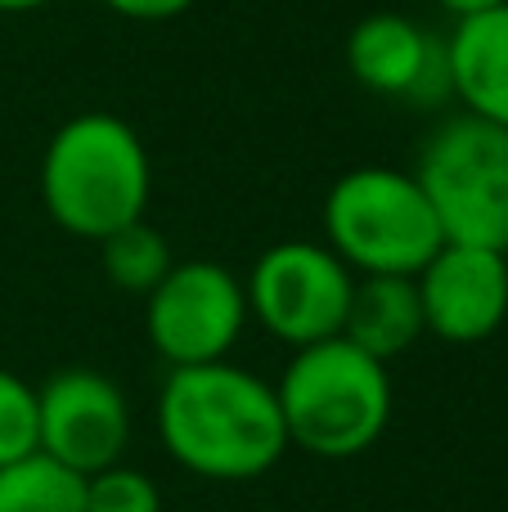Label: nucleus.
<instances>
[{
  "label": "nucleus",
  "mask_w": 508,
  "mask_h": 512,
  "mask_svg": "<svg viewBox=\"0 0 508 512\" xmlns=\"http://www.w3.org/2000/svg\"><path fill=\"white\" fill-rule=\"evenodd\" d=\"M324 239L351 274H414L441 252L446 234L414 171L356 167L324 198Z\"/></svg>",
  "instance_id": "obj_4"
},
{
  "label": "nucleus",
  "mask_w": 508,
  "mask_h": 512,
  "mask_svg": "<svg viewBox=\"0 0 508 512\" xmlns=\"http://www.w3.org/2000/svg\"><path fill=\"white\" fill-rule=\"evenodd\" d=\"M275 396L288 445L315 459H356L392 423V373L342 333L297 346Z\"/></svg>",
  "instance_id": "obj_3"
},
{
  "label": "nucleus",
  "mask_w": 508,
  "mask_h": 512,
  "mask_svg": "<svg viewBox=\"0 0 508 512\" xmlns=\"http://www.w3.org/2000/svg\"><path fill=\"white\" fill-rule=\"evenodd\" d=\"M248 292L216 261H176L167 279L144 297V328L149 342L171 369L180 364L230 360L234 342L248 324Z\"/></svg>",
  "instance_id": "obj_7"
},
{
  "label": "nucleus",
  "mask_w": 508,
  "mask_h": 512,
  "mask_svg": "<svg viewBox=\"0 0 508 512\" xmlns=\"http://www.w3.org/2000/svg\"><path fill=\"white\" fill-rule=\"evenodd\" d=\"M131 441V405L108 373L90 364L54 369L36 387V450L81 472H104L122 463Z\"/></svg>",
  "instance_id": "obj_8"
},
{
  "label": "nucleus",
  "mask_w": 508,
  "mask_h": 512,
  "mask_svg": "<svg viewBox=\"0 0 508 512\" xmlns=\"http://www.w3.org/2000/svg\"><path fill=\"white\" fill-rule=\"evenodd\" d=\"M50 0H0V14H32V9H45Z\"/></svg>",
  "instance_id": "obj_19"
},
{
  "label": "nucleus",
  "mask_w": 508,
  "mask_h": 512,
  "mask_svg": "<svg viewBox=\"0 0 508 512\" xmlns=\"http://www.w3.org/2000/svg\"><path fill=\"white\" fill-rule=\"evenodd\" d=\"M99 261H104L108 283H117L122 292H135V297H149V292L167 279L176 256H171L167 239H162L149 221H135L99 243Z\"/></svg>",
  "instance_id": "obj_14"
},
{
  "label": "nucleus",
  "mask_w": 508,
  "mask_h": 512,
  "mask_svg": "<svg viewBox=\"0 0 508 512\" xmlns=\"http://www.w3.org/2000/svg\"><path fill=\"white\" fill-rule=\"evenodd\" d=\"M347 68L369 95L405 99L414 108H437L455 99L446 36H432L405 14L360 18L347 36Z\"/></svg>",
  "instance_id": "obj_10"
},
{
  "label": "nucleus",
  "mask_w": 508,
  "mask_h": 512,
  "mask_svg": "<svg viewBox=\"0 0 508 512\" xmlns=\"http://www.w3.org/2000/svg\"><path fill=\"white\" fill-rule=\"evenodd\" d=\"M450 90L464 113L508 126V5L455 18L446 36Z\"/></svg>",
  "instance_id": "obj_11"
},
{
  "label": "nucleus",
  "mask_w": 508,
  "mask_h": 512,
  "mask_svg": "<svg viewBox=\"0 0 508 512\" xmlns=\"http://www.w3.org/2000/svg\"><path fill=\"white\" fill-rule=\"evenodd\" d=\"M446 14L455 18H468V14H482V9H495V5H508V0H437Z\"/></svg>",
  "instance_id": "obj_18"
},
{
  "label": "nucleus",
  "mask_w": 508,
  "mask_h": 512,
  "mask_svg": "<svg viewBox=\"0 0 508 512\" xmlns=\"http://www.w3.org/2000/svg\"><path fill=\"white\" fill-rule=\"evenodd\" d=\"M0 512H86V477L36 450L0 468Z\"/></svg>",
  "instance_id": "obj_13"
},
{
  "label": "nucleus",
  "mask_w": 508,
  "mask_h": 512,
  "mask_svg": "<svg viewBox=\"0 0 508 512\" xmlns=\"http://www.w3.org/2000/svg\"><path fill=\"white\" fill-rule=\"evenodd\" d=\"M351 288H356L351 265L329 243L315 239H284L266 248L243 283L248 315L293 351L342 333Z\"/></svg>",
  "instance_id": "obj_6"
},
{
  "label": "nucleus",
  "mask_w": 508,
  "mask_h": 512,
  "mask_svg": "<svg viewBox=\"0 0 508 512\" xmlns=\"http://www.w3.org/2000/svg\"><path fill=\"white\" fill-rule=\"evenodd\" d=\"M158 436L171 459L203 481H257L288 450L275 387L230 360L167 373L158 391Z\"/></svg>",
  "instance_id": "obj_1"
},
{
  "label": "nucleus",
  "mask_w": 508,
  "mask_h": 512,
  "mask_svg": "<svg viewBox=\"0 0 508 512\" xmlns=\"http://www.w3.org/2000/svg\"><path fill=\"white\" fill-rule=\"evenodd\" d=\"M423 333H428V324H423V301L414 279H405V274H356L347 324H342L347 342H356L374 360L392 364Z\"/></svg>",
  "instance_id": "obj_12"
},
{
  "label": "nucleus",
  "mask_w": 508,
  "mask_h": 512,
  "mask_svg": "<svg viewBox=\"0 0 508 512\" xmlns=\"http://www.w3.org/2000/svg\"><path fill=\"white\" fill-rule=\"evenodd\" d=\"M423 324L450 346H477L508 319V256L473 243H441L414 274Z\"/></svg>",
  "instance_id": "obj_9"
},
{
  "label": "nucleus",
  "mask_w": 508,
  "mask_h": 512,
  "mask_svg": "<svg viewBox=\"0 0 508 512\" xmlns=\"http://www.w3.org/2000/svg\"><path fill=\"white\" fill-rule=\"evenodd\" d=\"M113 14L135 18V23H167V18H180L194 0H104Z\"/></svg>",
  "instance_id": "obj_17"
},
{
  "label": "nucleus",
  "mask_w": 508,
  "mask_h": 512,
  "mask_svg": "<svg viewBox=\"0 0 508 512\" xmlns=\"http://www.w3.org/2000/svg\"><path fill=\"white\" fill-rule=\"evenodd\" d=\"M153 194L149 149L131 122L113 113H77L41 153V203L63 234L104 243L144 221Z\"/></svg>",
  "instance_id": "obj_2"
},
{
  "label": "nucleus",
  "mask_w": 508,
  "mask_h": 512,
  "mask_svg": "<svg viewBox=\"0 0 508 512\" xmlns=\"http://www.w3.org/2000/svg\"><path fill=\"white\" fill-rule=\"evenodd\" d=\"M36 454V387L0 369V468Z\"/></svg>",
  "instance_id": "obj_16"
},
{
  "label": "nucleus",
  "mask_w": 508,
  "mask_h": 512,
  "mask_svg": "<svg viewBox=\"0 0 508 512\" xmlns=\"http://www.w3.org/2000/svg\"><path fill=\"white\" fill-rule=\"evenodd\" d=\"M414 180L423 185L446 243L508 256V126L455 113L423 140Z\"/></svg>",
  "instance_id": "obj_5"
},
{
  "label": "nucleus",
  "mask_w": 508,
  "mask_h": 512,
  "mask_svg": "<svg viewBox=\"0 0 508 512\" xmlns=\"http://www.w3.org/2000/svg\"><path fill=\"white\" fill-rule=\"evenodd\" d=\"M86 512H162V490L149 472L113 463L86 477Z\"/></svg>",
  "instance_id": "obj_15"
}]
</instances>
